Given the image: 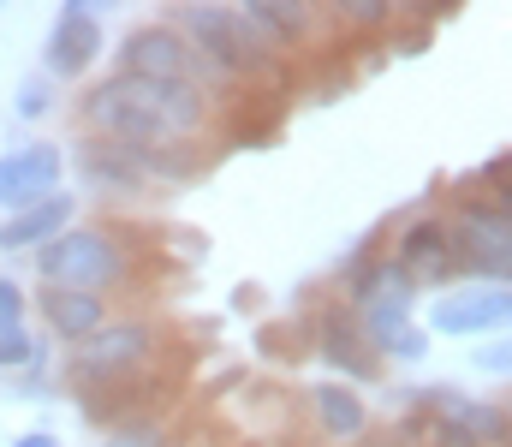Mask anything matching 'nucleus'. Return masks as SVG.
Segmentation results:
<instances>
[{"mask_svg": "<svg viewBox=\"0 0 512 447\" xmlns=\"http://www.w3.org/2000/svg\"><path fill=\"white\" fill-rule=\"evenodd\" d=\"M102 48H108L102 0H60V12H54V24H48V42H42V78L72 84V78L96 72Z\"/></svg>", "mask_w": 512, "mask_h": 447, "instance_id": "7", "label": "nucleus"}, {"mask_svg": "<svg viewBox=\"0 0 512 447\" xmlns=\"http://www.w3.org/2000/svg\"><path fill=\"white\" fill-rule=\"evenodd\" d=\"M233 310H256V287H239L233 293Z\"/></svg>", "mask_w": 512, "mask_h": 447, "instance_id": "26", "label": "nucleus"}, {"mask_svg": "<svg viewBox=\"0 0 512 447\" xmlns=\"http://www.w3.org/2000/svg\"><path fill=\"white\" fill-rule=\"evenodd\" d=\"M36 275L42 287H78V293L114 298L137 275V245L108 221H72L60 239L36 251Z\"/></svg>", "mask_w": 512, "mask_h": 447, "instance_id": "2", "label": "nucleus"}, {"mask_svg": "<svg viewBox=\"0 0 512 447\" xmlns=\"http://www.w3.org/2000/svg\"><path fill=\"white\" fill-rule=\"evenodd\" d=\"M66 179V149L48 144V138H30V144H12L0 155V209L18 215L42 197H54Z\"/></svg>", "mask_w": 512, "mask_h": 447, "instance_id": "9", "label": "nucleus"}, {"mask_svg": "<svg viewBox=\"0 0 512 447\" xmlns=\"http://www.w3.org/2000/svg\"><path fill=\"white\" fill-rule=\"evenodd\" d=\"M316 352L334 364V370H346V382H370L376 370H382V358L364 346V334H358V316L352 310H340V304H328L322 316H316Z\"/></svg>", "mask_w": 512, "mask_h": 447, "instance_id": "14", "label": "nucleus"}, {"mask_svg": "<svg viewBox=\"0 0 512 447\" xmlns=\"http://www.w3.org/2000/svg\"><path fill=\"white\" fill-rule=\"evenodd\" d=\"M102 447H173V436H167V424L155 412H131L120 424H108Z\"/></svg>", "mask_w": 512, "mask_h": 447, "instance_id": "20", "label": "nucleus"}, {"mask_svg": "<svg viewBox=\"0 0 512 447\" xmlns=\"http://www.w3.org/2000/svg\"><path fill=\"white\" fill-rule=\"evenodd\" d=\"M161 352V328L149 316H108L84 346H72V382L84 400L114 394L120 382H137L149 358Z\"/></svg>", "mask_w": 512, "mask_h": 447, "instance_id": "4", "label": "nucleus"}, {"mask_svg": "<svg viewBox=\"0 0 512 447\" xmlns=\"http://www.w3.org/2000/svg\"><path fill=\"white\" fill-rule=\"evenodd\" d=\"M54 102H60V84L42 78V72H30V78L18 84V96H12V114H18V120H48Z\"/></svg>", "mask_w": 512, "mask_h": 447, "instance_id": "21", "label": "nucleus"}, {"mask_svg": "<svg viewBox=\"0 0 512 447\" xmlns=\"http://www.w3.org/2000/svg\"><path fill=\"white\" fill-rule=\"evenodd\" d=\"M66 167H72L102 203H108V197H137V191H149V173H143L137 149L108 144V138H78V144L66 149Z\"/></svg>", "mask_w": 512, "mask_h": 447, "instance_id": "12", "label": "nucleus"}, {"mask_svg": "<svg viewBox=\"0 0 512 447\" xmlns=\"http://www.w3.org/2000/svg\"><path fill=\"white\" fill-rule=\"evenodd\" d=\"M417 298H370L358 310V334L376 358H393V364H423L429 358V328L411 322Z\"/></svg>", "mask_w": 512, "mask_h": 447, "instance_id": "11", "label": "nucleus"}, {"mask_svg": "<svg viewBox=\"0 0 512 447\" xmlns=\"http://www.w3.org/2000/svg\"><path fill=\"white\" fill-rule=\"evenodd\" d=\"M173 30L197 54V72L203 78H262L268 60H274V48L245 24L239 6H203V0L197 6H179Z\"/></svg>", "mask_w": 512, "mask_h": 447, "instance_id": "3", "label": "nucleus"}, {"mask_svg": "<svg viewBox=\"0 0 512 447\" xmlns=\"http://www.w3.org/2000/svg\"><path fill=\"white\" fill-rule=\"evenodd\" d=\"M36 310H42L48 334L66 340V346H84V340L108 322V298L78 293V287H42V293H36Z\"/></svg>", "mask_w": 512, "mask_h": 447, "instance_id": "16", "label": "nucleus"}, {"mask_svg": "<svg viewBox=\"0 0 512 447\" xmlns=\"http://www.w3.org/2000/svg\"><path fill=\"white\" fill-rule=\"evenodd\" d=\"M24 310H30V298H24V287H18L12 275H0V316H12V322H24Z\"/></svg>", "mask_w": 512, "mask_h": 447, "instance_id": "23", "label": "nucleus"}, {"mask_svg": "<svg viewBox=\"0 0 512 447\" xmlns=\"http://www.w3.org/2000/svg\"><path fill=\"white\" fill-rule=\"evenodd\" d=\"M346 18L352 24H387L393 12H387V0H346Z\"/></svg>", "mask_w": 512, "mask_h": 447, "instance_id": "24", "label": "nucleus"}, {"mask_svg": "<svg viewBox=\"0 0 512 447\" xmlns=\"http://www.w3.org/2000/svg\"><path fill=\"white\" fill-rule=\"evenodd\" d=\"M114 72H131V78H155V84H203L197 72V54L185 48V36L173 24H131L114 48Z\"/></svg>", "mask_w": 512, "mask_h": 447, "instance_id": "8", "label": "nucleus"}, {"mask_svg": "<svg viewBox=\"0 0 512 447\" xmlns=\"http://www.w3.org/2000/svg\"><path fill=\"white\" fill-rule=\"evenodd\" d=\"M453 275L507 287L512 275V221L507 203H465V215L453 221Z\"/></svg>", "mask_w": 512, "mask_h": 447, "instance_id": "6", "label": "nucleus"}, {"mask_svg": "<svg viewBox=\"0 0 512 447\" xmlns=\"http://www.w3.org/2000/svg\"><path fill=\"white\" fill-rule=\"evenodd\" d=\"M471 364H477L483 376H507V370H512V346L501 340V334H495L489 346H477V352H471Z\"/></svg>", "mask_w": 512, "mask_h": 447, "instance_id": "22", "label": "nucleus"}, {"mask_svg": "<svg viewBox=\"0 0 512 447\" xmlns=\"http://www.w3.org/2000/svg\"><path fill=\"white\" fill-rule=\"evenodd\" d=\"M507 316H512V293L507 287H489V281L447 287V293H435V304H429V328L435 334H453V340H465V334H501Z\"/></svg>", "mask_w": 512, "mask_h": 447, "instance_id": "10", "label": "nucleus"}, {"mask_svg": "<svg viewBox=\"0 0 512 447\" xmlns=\"http://www.w3.org/2000/svg\"><path fill=\"white\" fill-rule=\"evenodd\" d=\"M72 221H78V197L54 191V197H42V203H30V209H18V215L0 221V251H6V257H12V251H42V245L60 239Z\"/></svg>", "mask_w": 512, "mask_h": 447, "instance_id": "15", "label": "nucleus"}, {"mask_svg": "<svg viewBox=\"0 0 512 447\" xmlns=\"http://www.w3.org/2000/svg\"><path fill=\"white\" fill-rule=\"evenodd\" d=\"M405 430L435 436V447H489L507 436V406L501 400H471L453 382H435V388L411 394V424Z\"/></svg>", "mask_w": 512, "mask_h": 447, "instance_id": "5", "label": "nucleus"}, {"mask_svg": "<svg viewBox=\"0 0 512 447\" xmlns=\"http://www.w3.org/2000/svg\"><path fill=\"white\" fill-rule=\"evenodd\" d=\"M78 120H84V138H108L126 149L191 144L209 120V96L203 84H155V78L108 72L102 84L84 90Z\"/></svg>", "mask_w": 512, "mask_h": 447, "instance_id": "1", "label": "nucleus"}, {"mask_svg": "<svg viewBox=\"0 0 512 447\" xmlns=\"http://www.w3.org/2000/svg\"><path fill=\"white\" fill-rule=\"evenodd\" d=\"M12 447H60L54 430H24V436H12Z\"/></svg>", "mask_w": 512, "mask_h": 447, "instance_id": "25", "label": "nucleus"}, {"mask_svg": "<svg viewBox=\"0 0 512 447\" xmlns=\"http://www.w3.org/2000/svg\"><path fill=\"white\" fill-rule=\"evenodd\" d=\"M393 263L417 281V275H429V281H453V221H441V215H417V221H405L399 227V239H393Z\"/></svg>", "mask_w": 512, "mask_h": 447, "instance_id": "13", "label": "nucleus"}, {"mask_svg": "<svg viewBox=\"0 0 512 447\" xmlns=\"http://www.w3.org/2000/svg\"><path fill=\"white\" fill-rule=\"evenodd\" d=\"M310 412H316V424H322L328 442H358V436L370 430V406H364V394H358L352 382H340V376H328V382L310 388Z\"/></svg>", "mask_w": 512, "mask_h": 447, "instance_id": "17", "label": "nucleus"}, {"mask_svg": "<svg viewBox=\"0 0 512 447\" xmlns=\"http://www.w3.org/2000/svg\"><path fill=\"white\" fill-rule=\"evenodd\" d=\"M239 12H245V24H251L268 48H298L310 36V24H316L310 6H298V0H245Z\"/></svg>", "mask_w": 512, "mask_h": 447, "instance_id": "18", "label": "nucleus"}, {"mask_svg": "<svg viewBox=\"0 0 512 447\" xmlns=\"http://www.w3.org/2000/svg\"><path fill=\"white\" fill-rule=\"evenodd\" d=\"M48 358V340H36L24 322H12V316H0V370H30V364H42Z\"/></svg>", "mask_w": 512, "mask_h": 447, "instance_id": "19", "label": "nucleus"}]
</instances>
